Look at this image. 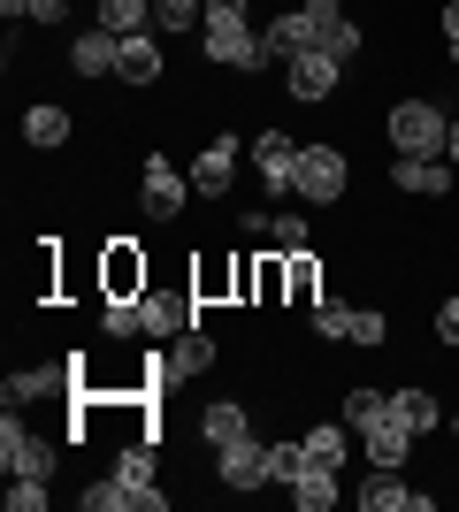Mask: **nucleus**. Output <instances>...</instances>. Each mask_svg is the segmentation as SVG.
Masks as SVG:
<instances>
[{
  "label": "nucleus",
  "instance_id": "obj_1",
  "mask_svg": "<svg viewBox=\"0 0 459 512\" xmlns=\"http://www.w3.org/2000/svg\"><path fill=\"white\" fill-rule=\"evenodd\" d=\"M383 130H391L398 153H444V138H452V115H444L437 100H398L391 115H383Z\"/></svg>",
  "mask_w": 459,
  "mask_h": 512
},
{
  "label": "nucleus",
  "instance_id": "obj_2",
  "mask_svg": "<svg viewBox=\"0 0 459 512\" xmlns=\"http://www.w3.org/2000/svg\"><path fill=\"white\" fill-rule=\"evenodd\" d=\"M184 192H192V176L176 169L169 153H146V169H138V207H146V222H176V214H184Z\"/></svg>",
  "mask_w": 459,
  "mask_h": 512
},
{
  "label": "nucleus",
  "instance_id": "obj_3",
  "mask_svg": "<svg viewBox=\"0 0 459 512\" xmlns=\"http://www.w3.org/2000/svg\"><path fill=\"white\" fill-rule=\"evenodd\" d=\"M291 192H299L306 207L345 199V153H337V146H299V176H291Z\"/></svg>",
  "mask_w": 459,
  "mask_h": 512
},
{
  "label": "nucleus",
  "instance_id": "obj_4",
  "mask_svg": "<svg viewBox=\"0 0 459 512\" xmlns=\"http://www.w3.org/2000/svg\"><path fill=\"white\" fill-rule=\"evenodd\" d=\"M352 497H360V512H437V497H429V490H414V482H406L398 467H375V474H368V482H360Z\"/></svg>",
  "mask_w": 459,
  "mask_h": 512
},
{
  "label": "nucleus",
  "instance_id": "obj_5",
  "mask_svg": "<svg viewBox=\"0 0 459 512\" xmlns=\"http://www.w3.org/2000/svg\"><path fill=\"white\" fill-rule=\"evenodd\" d=\"M238 153H245V138H238V130H215V138L199 146V161H192L199 199H222V192H230V176H238Z\"/></svg>",
  "mask_w": 459,
  "mask_h": 512
},
{
  "label": "nucleus",
  "instance_id": "obj_6",
  "mask_svg": "<svg viewBox=\"0 0 459 512\" xmlns=\"http://www.w3.org/2000/svg\"><path fill=\"white\" fill-rule=\"evenodd\" d=\"M215 482H222V490H261V482H268V444H261V436H238V444H222L215 451Z\"/></svg>",
  "mask_w": 459,
  "mask_h": 512
},
{
  "label": "nucleus",
  "instance_id": "obj_7",
  "mask_svg": "<svg viewBox=\"0 0 459 512\" xmlns=\"http://www.w3.org/2000/svg\"><path fill=\"white\" fill-rule=\"evenodd\" d=\"M199 54L222 69H261V31L253 23H207L199 31Z\"/></svg>",
  "mask_w": 459,
  "mask_h": 512
},
{
  "label": "nucleus",
  "instance_id": "obj_8",
  "mask_svg": "<svg viewBox=\"0 0 459 512\" xmlns=\"http://www.w3.org/2000/svg\"><path fill=\"white\" fill-rule=\"evenodd\" d=\"M0 467L8 474H54V444L31 436V428L16 421V406H8V421H0Z\"/></svg>",
  "mask_w": 459,
  "mask_h": 512
},
{
  "label": "nucleus",
  "instance_id": "obj_9",
  "mask_svg": "<svg viewBox=\"0 0 459 512\" xmlns=\"http://www.w3.org/2000/svg\"><path fill=\"white\" fill-rule=\"evenodd\" d=\"M391 184H398V192H414V199L452 192V153H398V161H391Z\"/></svg>",
  "mask_w": 459,
  "mask_h": 512
},
{
  "label": "nucleus",
  "instance_id": "obj_10",
  "mask_svg": "<svg viewBox=\"0 0 459 512\" xmlns=\"http://www.w3.org/2000/svg\"><path fill=\"white\" fill-rule=\"evenodd\" d=\"M337 77H345V62H337V54H322V46H306L299 62L284 69L291 100H329V92H337Z\"/></svg>",
  "mask_w": 459,
  "mask_h": 512
},
{
  "label": "nucleus",
  "instance_id": "obj_11",
  "mask_svg": "<svg viewBox=\"0 0 459 512\" xmlns=\"http://www.w3.org/2000/svg\"><path fill=\"white\" fill-rule=\"evenodd\" d=\"M360 436V451H368V467H406V451H414V428L398 421V413H383V421L352 428Z\"/></svg>",
  "mask_w": 459,
  "mask_h": 512
},
{
  "label": "nucleus",
  "instance_id": "obj_12",
  "mask_svg": "<svg viewBox=\"0 0 459 512\" xmlns=\"http://www.w3.org/2000/svg\"><path fill=\"white\" fill-rule=\"evenodd\" d=\"M253 161H261V192H291V176H299V146H291L284 130H261V138H253Z\"/></svg>",
  "mask_w": 459,
  "mask_h": 512
},
{
  "label": "nucleus",
  "instance_id": "obj_13",
  "mask_svg": "<svg viewBox=\"0 0 459 512\" xmlns=\"http://www.w3.org/2000/svg\"><path fill=\"white\" fill-rule=\"evenodd\" d=\"M207 367H215V337H207V329H184V337L169 344V360H161V383H192Z\"/></svg>",
  "mask_w": 459,
  "mask_h": 512
},
{
  "label": "nucleus",
  "instance_id": "obj_14",
  "mask_svg": "<svg viewBox=\"0 0 459 512\" xmlns=\"http://www.w3.org/2000/svg\"><path fill=\"white\" fill-rule=\"evenodd\" d=\"M115 62H123V39H115V31H100V23L77 31V46H69V69H77V77H108Z\"/></svg>",
  "mask_w": 459,
  "mask_h": 512
},
{
  "label": "nucleus",
  "instance_id": "obj_15",
  "mask_svg": "<svg viewBox=\"0 0 459 512\" xmlns=\"http://www.w3.org/2000/svg\"><path fill=\"white\" fill-rule=\"evenodd\" d=\"M337 497H345L337 467H322V459H306V467H299V482H291V505H299V512H329Z\"/></svg>",
  "mask_w": 459,
  "mask_h": 512
},
{
  "label": "nucleus",
  "instance_id": "obj_16",
  "mask_svg": "<svg viewBox=\"0 0 459 512\" xmlns=\"http://www.w3.org/2000/svg\"><path fill=\"white\" fill-rule=\"evenodd\" d=\"M69 390V367H16V375H8V406H39V398H62Z\"/></svg>",
  "mask_w": 459,
  "mask_h": 512
},
{
  "label": "nucleus",
  "instance_id": "obj_17",
  "mask_svg": "<svg viewBox=\"0 0 459 512\" xmlns=\"http://www.w3.org/2000/svg\"><path fill=\"white\" fill-rule=\"evenodd\" d=\"M69 130H77V115H69V107H54V100H39V107H31V115H23V138H31V146H39V153L69 146Z\"/></svg>",
  "mask_w": 459,
  "mask_h": 512
},
{
  "label": "nucleus",
  "instance_id": "obj_18",
  "mask_svg": "<svg viewBox=\"0 0 459 512\" xmlns=\"http://www.w3.org/2000/svg\"><path fill=\"white\" fill-rule=\"evenodd\" d=\"M138 314H146V337H184V329H192V299H176V291L138 299Z\"/></svg>",
  "mask_w": 459,
  "mask_h": 512
},
{
  "label": "nucleus",
  "instance_id": "obj_19",
  "mask_svg": "<svg viewBox=\"0 0 459 512\" xmlns=\"http://www.w3.org/2000/svg\"><path fill=\"white\" fill-rule=\"evenodd\" d=\"M199 436H207V444H238V436H253V421H245V406H230V398H215V406L199 413Z\"/></svg>",
  "mask_w": 459,
  "mask_h": 512
},
{
  "label": "nucleus",
  "instance_id": "obj_20",
  "mask_svg": "<svg viewBox=\"0 0 459 512\" xmlns=\"http://www.w3.org/2000/svg\"><path fill=\"white\" fill-rule=\"evenodd\" d=\"M115 77H131V85H153V77H161V46H153L146 31H131V39H123V62H115Z\"/></svg>",
  "mask_w": 459,
  "mask_h": 512
},
{
  "label": "nucleus",
  "instance_id": "obj_21",
  "mask_svg": "<svg viewBox=\"0 0 459 512\" xmlns=\"http://www.w3.org/2000/svg\"><path fill=\"white\" fill-rule=\"evenodd\" d=\"M146 23H153V0H100V31H115V39H131Z\"/></svg>",
  "mask_w": 459,
  "mask_h": 512
},
{
  "label": "nucleus",
  "instance_id": "obj_22",
  "mask_svg": "<svg viewBox=\"0 0 459 512\" xmlns=\"http://www.w3.org/2000/svg\"><path fill=\"white\" fill-rule=\"evenodd\" d=\"M391 413H398V421H406V428H414V436H429V428L444 421L429 390H391Z\"/></svg>",
  "mask_w": 459,
  "mask_h": 512
},
{
  "label": "nucleus",
  "instance_id": "obj_23",
  "mask_svg": "<svg viewBox=\"0 0 459 512\" xmlns=\"http://www.w3.org/2000/svg\"><path fill=\"white\" fill-rule=\"evenodd\" d=\"M207 23V0H153V31H199Z\"/></svg>",
  "mask_w": 459,
  "mask_h": 512
},
{
  "label": "nucleus",
  "instance_id": "obj_24",
  "mask_svg": "<svg viewBox=\"0 0 459 512\" xmlns=\"http://www.w3.org/2000/svg\"><path fill=\"white\" fill-rule=\"evenodd\" d=\"M115 474L131 482V512H138V490H153V436H138V444L115 459Z\"/></svg>",
  "mask_w": 459,
  "mask_h": 512
},
{
  "label": "nucleus",
  "instance_id": "obj_25",
  "mask_svg": "<svg viewBox=\"0 0 459 512\" xmlns=\"http://www.w3.org/2000/svg\"><path fill=\"white\" fill-rule=\"evenodd\" d=\"M299 444H306V459H322V467H345V451H352V436H345V428H306V436H299Z\"/></svg>",
  "mask_w": 459,
  "mask_h": 512
},
{
  "label": "nucleus",
  "instance_id": "obj_26",
  "mask_svg": "<svg viewBox=\"0 0 459 512\" xmlns=\"http://www.w3.org/2000/svg\"><path fill=\"white\" fill-rule=\"evenodd\" d=\"M138 283H146V260H131V245H115L108 253V299H131Z\"/></svg>",
  "mask_w": 459,
  "mask_h": 512
},
{
  "label": "nucleus",
  "instance_id": "obj_27",
  "mask_svg": "<svg viewBox=\"0 0 459 512\" xmlns=\"http://www.w3.org/2000/svg\"><path fill=\"white\" fill-rule=\"evenodd\" d=\"M352 314H360V306H337V299H314V314H306V321H314V337H337V344H345V337H352Z\"/></svg>",
  "mask_w": 459,
  "mask_h": 512
},
{
  "label": "nucleus",
  "instance_id": "obj_28",
  "mask_svg": "<svg viewBox=\"0 0 459 512\" xmlns=\"http://www.w3.org/2000/svg\"><path fill=\"white\" fill-rule=\"evenodd\" d=\"M77 505L85 512H131V482L115 474V482H92V490H77Z\"/></svg>",
  "mask_w": 459,
  "mask_h": 512
},
{
  "label": "nucleus",
  "instance_id": "obj_29",
  "mask_svg": "<svg viewBox=\"0 0 459 512\" xmlns=\"http://www.w3.org/2000/svg\"><path fill=\"white\" fill-rule=\"evenodd\" d=\"M100 329H108V337H146V314H138V299H108Z\"/></svg>",
  "mask_w": 459,
  "mask_h": 512
},
{
  "label": "nucleus",
  "instance_id": "obj_30",
  "mask_svg": "<svg viewBox=\"0 0 459 512\" xmlns=\"http://www.w3.org/2000/svg\"><path fill=\"white\" fill-rule=\"evenodd\" d=\"M383 413H391L383 390H352V398H345V428H368V421H383Z\"/></svg>",
  "mask_w": 459,
  "mask_h": 512
},
{
  "label": "nucleus",
  "instance_id": "obj_31",
  "mask_svg": "<svg viewBox=\"0 0 459 512\" xmlns=\"http://www.w3.org/2000/svg\"><path fill=\"white\" fill-rule=\"evenodd\" d=\"M299 467H306V444H268V482H299Z\"/></svg>",
  "mask_w": 459,
  "mask_h": 512
},
{
  "label": "nucleus",
  "instance_id": "obj_32",
  "mask_svg": "<svg viewBox=\"0 0 459 512\" xmlns=\"http://www.w3.org/2000/svg\"><path fill=\"white\" fill-rule=\"evenodd\" d=\"M391 337V314H383V306H360V314H352V337L345 344H383Z\"/></svg>",
  "mask_w": 459,
  "mask_h": 512
},
{
  "label": "nucleus",
  "instance_id": "obj_33",
  "mask_svg": "<svg viewBox=\"0 0 459 512\" xmlns=\"http://www.w3.org/2000/svg\"><path fill=\"white\" fill-rule=\"evenodd\" d=\"M268 237H276V253H306V214H276Z\"/></svg>",
  "mask_w": 459,
  "mask_h": 512
},
{
  "label": "nucleus",
  "instance_id": "obj_34",
  "mask_svg": "<svg viewBox=\"0 0 459 512\" xmlns=\"http://www.w3.org/2000/svg\"><path fill=\"white\" fill-rule=\"evenodd\" d=\"M284 283H291V299H299V306H314V283H322V276H314V260H306V253H291Z\"/></svg>",
  "mask_w": 459,
  "mask_h": 512
},
{
  "label": "nucleus",
  "instance_id": "obj_35",
  "mask_svg": "<svg viewBox=\"0 0 459 512\" xmlns=\"http://www.w3.org/2000/svg\"><path fill=\"white\" fill-rule=\"evenodd\" d=\"M207 23H253V0H207ZM199 23V31H207Z\"/></svg>",
  "mask_w": 459,
  "mask_h": 512
},
{
  "label": "nucleus",
  "instance_id": "obj_36",
  "mask_svg": "<svg viewBox=\"0 0 459 512\" xmlns=\"http://www.w3.org/2000/svg\"><path fill=\"white\" fill-rule=\"evenodd\" d=\"M23 16H31V23H62L69 0H23Z\"/></svg>",
  "mask_w": 459,
  "mask_h": 512
},
{
  "label": "nucleus",
  "instance_id": "obj_37",
  "mask_svg": "<svg viewBox=\"0 0 459 512\" xmlns=\"http://www.w3.org/2000/svg\"><path fill=\"white\" fill-rule=\"evenodd\" d=\"M437 337H444V344H459V299H444V306H437Z\"/></svg>",
  "mask_w": 459,
  "mask_h": 512
},
{
  "label": "nucleus",
  "instance_id": "obj_38",
  "mask_svg": "<svg viewBox=\"0 0 459 512\" xmlns=\"http://www.w3.org/2000/svg\"><path fill=\"white\" fill-rule=\"evenodd\" d=\"M444 46H459V0H444Z\"/></svg>",
  "mask_w": 459,
  "mask_h": 512
},
{
  "label": "nucleus",
  "instance_id": "obj_39",
  "mask_svg": "<svg viewBox=\"0 0 459 512\" xmlns=\"http://www.w3.org/2000/svg\"><path fill=\"white\" fill-rule=\"evenodd\" d=\"M444 153H452V169H459V115H452V138H444Z\"/></svg>",
  "mask_w": 459,
  "mask_h": 512
},
{
  "label": "nucleus",
  "instance_id": "obj_40",
  "mask_svg": "<svg viewBox=\"0 0 459 512\" xmlns=\"http://www.w3.org/2000/svg\"><path fill=\"white\" fill-rule=\"evenodd\" d=\"M452 436H459V421H452Z\"/></svg>",
  "mask_w": 459,
  "mask_h": 512
},
{
  "label": "nucleus",
  "instance_id": "obj_41",
  "mask_svg": "<svg viewBox=\"0 0 459 512\" xmlns=\"http://www.w3.org/2000/svg\"><path fill=\"white\" fill-rule=\"evenodd\" d=\"M452 54H459V46H452Z\"/></svg>",
  "mask_w": 459,
  "mask_h": 512
}]
</instances>
